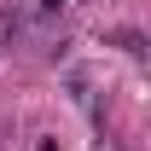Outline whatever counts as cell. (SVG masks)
Wrapping results in <instances>:
<instances>
[{
  "label": "cell",
  "instance_id": "2",
  "mask_svg": "<svg viewBox=\"0 0 151 151\" xmlns=\"http://www.w3.org/2000/svg\"><path fill=\"white\" fill-rule=\"evenodd\" d=\"M12 29H18V23H12V12H0V47L12 41Z\"/></svg>",
  "mask_w": 151,
  "mask_h": 151
},
{
  "label": "cell",
  "instance_id": "1",
  "mask_svg": "<svg viewBox=\"0 0 151 151\" xmlns=\"http://www.w3.org/2000/svg\"><path fill=\"white\" fill-rule=\"evenodd\" d=\"M116 47H122V52H128V58H145V35H139V29H116Z\"/></svg>",
  "mask_w": 151,
  "mask_h": 151
}]
</instances>
